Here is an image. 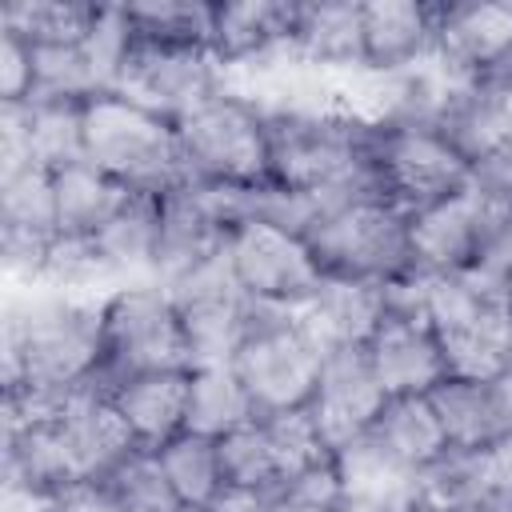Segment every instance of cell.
Returning <instances> with one entry per match:
<instances>
[{"instance_id": "7dc6e473", "label": "cell", "mask_w": 512, "mask_h": 512, "mask_svg": "<svg viewBox=\"0 0 512 512\" xmlns=\"http://www.w3.org/2000/svg\"><path fill=\"white\" fill-rule=\"evenodd\" d=\"M460 512H484V508H460Z\"/></svg>"}, {"instance_id": "d6986e66", "label": "cell", "mask_w": 512, "mask_h": 512, "mask_svg": "<svg viewBox=\"0 0 512 512\" xmlns=\"http://www.w3.org/2000/svg\"><path fill=\"white\" fill-rule=\"evenodd\" d=\"M440 4L368 0L364 4V60L380 72L416 68L436 56Z\"/></svg>"}, {"instance_id": "30bf717a", "label": "cell", "mask_w": 512, "mask_h": 512, "mask_svg": "<svg viewBox=\"0 0 512 512\" xmlns=\"http://www.w3.org/2000/svg\"><path fill=\"white\" fill-rule=\"evenodd\" d=\"M176 300V312L188 332L192 348V368H220L232 364L240 340H244V316H248V296L236 284L228 252L184 276L180 284L168 288Z\"/></svg>"}, {"instance_id": "9c48e42d", "label": "cell", "mask_w": 512, "mask_h": 512, "mask_svg": "<svg viewBox=\"0 0 512 512\" xmlns=\"http://www.w3.org/2000/svg\"><path fill=\"white\" fill-rule=\"evenodd\" d=\"M220 92H228V72L212 48H176V44H148V40L132 44L116 80V96L172 124H180L188 112H196Z\"/></svg>"}, {"instance_id": "f35d334b", "label": "cell", "mask_w": 512, "mask_h": 512, "mask_svg": "<svg viewBox=\"0 0 512 512\" xmlns=\"http://www.w3.org/2000/svg\"><path fill=\"white\" fill-rule=\"evenodd\" d=\"M136 44V32H132V20H128V8L124 4H100L96 8V20L84 36V56L100 80V92H116V80H120V68L128 60Z\"/></svg>"}, {"instance_id": "74e56055", "label": "cell", "mask_w": 512, "mask_h": 512, "mask_svg": "<svg viewBox=\"0 0 512 512\" xmlns=\"http://www.w3.org/2000/svg\"><path fill=\"white\" fill-rule=\"evenodd\" d=\"M220 468H224V484H232V488L272 492L280 484V468H276V456H272V444H268V432L260 420H252L220 440Z\"/></svg>"}, {"instance_id": "5b68a950", "label": "cell", "mask_w": 512, "mask_h": 512, "mask_svg": "<svg viewBox=\"0 0 512 512\" xmlns=\"http://www.w3.org/2000/svg\"><path fill=\"white\" fill-rule=\"evenodd\" d=\"M100 380L116 388L128 376L192 372V348L176 300L160 284H124L104 300V360Z\"/></svg>"}, {"instance_id": "cb8c5ba5", "label": "cell", "mask_w": 512, "mask_h": 512, "mask_svg": "<svg viewBox=\"0 0 512 512\" xmlns=\"http://www.w3.org/2000/svg\"><path fill=\"white\" fill-rule=\"evenodd\" d=\"M308 328L324 340V348L368 344L376 324L384 320V284L324 276L320 288L300 304Z\"/></svg>"}, {"instance_id": "9a60e30c", "label": "cell", "mask_w": 512, "mask_h": 512, "mask_svg": "<svg viewBox=\"0 0 512 512\" xmlns=\"http://www.w3.org/2000/svg\"><path fill=\"white\" fill-rule=\"evenodd\" d=\"M436 132L472 168L484 164L488 156H496L512 140V60L492 72L468 76L452 92Z\"/></svg>"}, {"instance_id": "8d00e7d4", "label": "cell", "mask_w": 512, "mask_h": 512, "mask_svg": "<svg viewBox=\"0 0 512 512\" xmlns=\"http://www.w3.org/2000/svg\"><path fill=\"white\" fill-rule=\"evenodd\" d=\"M28 108V148L48 172L88 160L84 156V104H24Z\"/></svg>"}, {"instance_id": "bcb514c9", "label": "cell", "mask_w": 512, "mask_h": 512, "mask_svg": "<svg viewBox=\"0 0 512 512\" xmlns=\"http://www.w3.org/2000/svg\"><path fill=\"white\" fill-rule=\"evenodd\" d=\"M176 512H208V508H192V504H180Z\"/></svg>"}, {"instance_id": "d4e9b609", "label": "cell", "mask_w": 512, "mask_h": 512, "mask_svg": "<svg viewBox=\"0 0 512 512\" xmlns=\"http://www.w3.org/2000/svg\"><path fill=\"white\" fill-rule=\"evenodd\" d=\"M156 236H160V196L132 192L124 208L96 232L100 256L108 260L116 284H156L152 260H156Z\"/></svg>"}, {"instance_id": "e575fe53", "label": "cell", "mask_w": 512, "mask_h": 512, "mask_svg": "<svg viewBox=\"0 0 512 512\" xmlns=\"http://www.w3.org/2000/svg\"><path fill=\"white\" fill-rule=\"evenodd\" d=\"M32 64L36 76L28 104H88L92 96H100V80L80 44L32 48Z\"/></svg>"}, {"instance_id": "4dcf8cb0", "label": "cell", "mask_w": 512, "mask_h": 512, "mask_svg": "<svg viewBox=\"0 0 512 512\" xmlns=\"http://www.w3.org/2000/svg\"><path fill=\"white\" fill-rule=\"evenodd\" d=\"M124 8L136 40L176 44V48H212L216 0H140Z\"/></svg>"}, {"instance_id": "f1b7e54d", "label": "cell", "mask_w": 512, "mask_h": 512, "mask_svg": "<svg viewBox=\"0 0 512 512\" xmlns=\"http://www.w3.org/2000/svg\"><path fill=\"white\" fill-rule=\"evenodd\" d=\"M260 420L252 396L244 392L240 376L232 372V364L220 368H192V384H188V420L184 432L208 436V440H224L228 432L244 428Z\"/></svg>"}, {"instance_id": "52a82bcc", "label": "cell", "mask_w": 512, "mask_h": 512, "mask_svg": "<svg viewBox=\"0 0 512 512\" xmlns=\"http://www.w3.org/2000/svg\"><path fill=\"white\" fill-rule=\"evenodd\" d=\"M368 168L384 204L400 216H420L472 180V164L436 128H376Z\"/></svg>"}, {"instance_id": "ba28073f", "label": "cell", "mask_w": 512, "mask_h": 512, "mask_svg": "<svg viewBox=\"0 0 512 512\" xmlns=\"http://www.w3.org/2000/svg\"><path fill=\"white\" fill-rule=\"evenodd\" d=\"M180 148L192 180L204 184H264L268 176V128L264 112L236 92H220L180 124Z\"/></svg>"}, {"instance_id": "4fadbf2b", "label": "cell", "mask_w": 512, "mask_h": 512, "mask_svg": "<svg viewBox=\"0 0 512 512\" xmlns=\"http://www.w3.org/2000/svg\"><path fill=\"white\" fill-rule=\"evenodd\" d=\"M228 240H232V228L216 216V208L208 204V196H204V188L196 180L164 192L160 196L156 260H152L156 284L160 288L180 284L184 276H192L208 260L224 256Z\"/></svg>"}, {"instance_id": "277c9868", "label": "cell", "mask_w": 512, "mask_h": 512, "mask_svg": "<svg viewBox=\"0 0 512 512\" xmlns=\"http://www.w3.org/2000/svg\"><path fill=\"white\" fill-rule=\"evenodd\" d=\"M428 320L448 376L496 380L512 368V296L480 268L432 276Z\"/></svg>"}, {"instance_id": "8992f818", "label": "cell", "mask_w": 512, "mask_h": 512, "mask_svg": "<svg viewBox=\"0 0 512 512\" xmlns=\"http://www.w3.org/2000/svg\"><path fill=\"white\" fill-rule=\"evenodd\" d=\"M304 240L324 276L388 284L412 272L408 216H400L384 200H348L340 208H328Z\"/></svg>"}, {"instance_id": "b9f144b4", "label": "cell", "mask_w": 512, "mask_h": 512, "mask_svg": "<svg viewBox=\"0 0 512 512\" xmlns=\"http://www.w3.org/2000/svg\"><path fill=\"white\" fill-rule=\"evenodd\" d=\"M52 512H124L100 480H76L52 496Z\"/></svg>"}, {"instance_id": "7a4b0ae2", "label": "cell", "mask_w": 512, "mask_h": 512, "mask_svg": "<svg viewBox=\"0 0 512 512\" xmlns=\"http://www.w3.org/2000/svg\"><path fill=\"white\" fill-rule=\"evenodd\" d=\"M324 356L328 348L308 328L300 304H268L248 296L244 340L232 356V372L260 416L304 408L316 392Z\"/></svg>"}, {"instance_id": "d6a6232c", "label": "cell", "mask_w": 512, "mask_h": 512, "mask_svg": "<svg viewBox=\"0 0 512 512\" xmlns=\"http://www.w3.org/2000/svg\"><path fill=\"white\" fill-rule=\"evenodd\" d=\"M332 460H336V472L348 496H368V500L388 504L396 492L412 484V472L372 432H360L356 440H348Z\"/></svg>"}, {"instance_id": "5bb4252c", "label": "cell", "mask_w": 512, "mask_h": 512, "mask_svg": "<svg viewBox=\"0 0 512 512\" xmlns=\"http://www.w3.org/2000/svg\"><path fill=\"white\" fill-rule=\"evenodd\" d=\"M384 400L388 396H384V388L368 364L364 344H340V348H328V356H324L308 412L316 416V424H320V432L336 456L348 440H356L360 432L372 428Z\"/></svg>"}, {"instance_id": "3957f363", "label": "cell", "mask_w": 512, "mask_h": 512, "mask_svg": "<svg viewBox=\"0 0 512 512\" xmlns=\"http://www.w3.org/2000/svg\"><path fill=\"white\" fill-rule=\"evenodd\" d=\"M84 156L132 192L164 196L192 184L176 124L116 92H100L84 104Z\"/></svg>"}, {"instance_id": "6da1fadb", "label": "cell", "mask_w": 512, "mask_h": 512, "mask_svg": "<svg viewBox=\"0 0 512 512\" xmlns=\"http://www.w3.org/2000/svg\"><path fill=\"white\" fill-rule=\"evenodd\" d=\"M104 300L56 288H12L0 332V384L80 388L104 360Z\"/></svg>"}, {"instance_id": "1f68e13d", "label": "cell", "mask_w": 512, "mask_h": 512, "mask_svg": "<svg viewBox=\"0 0 512 512\" xmlns=\"http://www.w3.org/2000/svg\"><path fill=\"white\" fill-rule=\"evenodd\" d=\"M156 452H160V464H164L168 484H172L180 504L208 508L220 496V488H224L220 440H208V436H196V432H180Z\"/></svg>"}, {"instance_id": "e0dca14e", "label": "cell", "mask_w": 512, "mask_h": 512, "mask_svg": "<svg viewBox=\"0 0 512 512\" xmlns=\"http://www.w3.org/2000/svg\"><path fill=\"white\" fill-rule=\"evenodd\" d=\"M60 432H64L76 480H100L132 448H140V440L132 436L128 420L120 416V408L112 400V388L100 380V372H92L80 384L68 416L60 420Z\"/></svg>"}, {"instance_id": "d590c367", "label": "cell", "mask_w": 512, "mask_h": 512, "mask_svg": "<svg viewBox=\"0 0 512 512\" xmlns=\"http://www.w3.org/2000/svg\"><path fill=\"white\" fill-rule=\"evenodd\" d=\"M260 424L268 432V444H272V456L280 468V484L332 460V448H328L316 416L308 412V404L288 408V412H268V416H260Z\"/></svg>"}, {"instance_id": "83f0119b", "label": "cell", "mask_w": 512, "mask_h": 512, "mask_svg": "<svg viewBox=\"0 0 512 512\" xmlns=\"http://www.w3.org/2000/svg\"><path fill=\"white\" fill-rule=\"evenodd\" d=\"M412 476L448 448L444 424L428 396H388L368 428Z\"/></svg>"}, {"instance_id": "ab89813d", "label": "cell", "mask_w": 512, "mask_h": 512, "mask_svg": "<svg viewBox=\"0 0 512 512\" xmlns=\"http://www.w3.org/2000/svg\"><path fill=\"white\" fill-rule=\"evenodd\" d=\"M344 500V484L336 472V460L292 476L268 492V512H336Z\"/></svg>"}, {"instance_id": "603a6c76", "label": "cell", "mask_w": 512, "mask_h": 512, "mask_svg": "<svg viewBox=\"0 0 512 512\" xmlns=\"http://www.w3.org/2000/svg\"><path fill=\"white\" fill-rule=\"evenodd\" d=\"M188 384L192 372H148L128 376L112 388L120 416L128 420L132 436L144 448H164L172 436L184 432L188 420Z\"/></svg>"}, {"instance_id": "ac0fdd59", "label": "cell", "mask_w": 512, "mask_h": 512, "mask_svg": "<svg viewBox=\"0 0 512 512\" xmlns=\"http://www.w3.org/2000/svg\"><path fill=\"white\" fill-rule=\"evenodd\" d=\"M436 56L460 72L480 76L512 60V4H440Z\"/></svg>"}, {"instance_id": "7bdbcfd3", "label": "cell", "mask_w": 512, "mask_h": 512, "mask_svg": "<svg viewBox=\"0 0 512 512\" xmlns=\"http://www.w3.org/2000/svg\"><path fill=\"white\" fill-rule=\"evenodd\" d=\"M208 512H268V492L260 488H232L224 484L220 496L208 504Z\"/></svg>"}, {"instance_id": "ffe728a7", "label": "cell", "mask_w": 512, "mask_h": 512, "mask_svg": "<svg viewBox=\"0 0 512 512\" xmlns=\"http://www.w3.org/2000/svg\"><path fill=\"white\" fill-rule=\"evenodd\" d=\"M292 24L296 4L288 0H216L212 52L224 72L248 68L272 52L292 48Z\"/></svg>"}, {"instance_id": "2e32d148", "label": "cell", "mask_w": 512, "mask_h": 512, "mask_svg": "<svg viewBox=\"0 0 512 512\" xmlns=\"http://www.w3.org/2000/svg\"><path fill=\"white\" fill-rule=\"evenodd\" d=\"M368 364L384 388V396H428L440 380H448L444 348L436 340L432 320L384 312L376 332L364 344Z\"/></svg>"}, {"instance_id": "60d3db41", "label": "cell", "mask_w": 512, "mask_h": 512, "mask_svg": "<svg viewBox=\"0 0 512 512\" xmlns=\"http://www.w3.org/2000/svg\"><path fill=\"white\" fill-rule=\"evenodd\" d=\"M32 44H24L16 32L0 28V104H28L32 96Z\"/></svg>"}, {"instance_id": "ee69618b", "label": "cell", "mask_w": 512, "mask_h": 512, "mask_svg": "<svg viewBox=\"0 0 512 512\" xmlns=\"http://www.w3.org/2000/svg\"><path fill=\"white\" fill-rule=\"evenodd\" d=\"M384 512H436V508L416 492V484H408L404 492H396V496L384 504Z\"/></svg>"}, {"instance_id": "8fae6325", "label": "cell", "mask_w": 512, "mask_h": 512, "mask_svg": "<svg viewBox=\"0 0 512 512\" xmlns=\"http://www.w3.org/2000/svg\"><path fill=\"white\" fill-rule=\"evenodd\" d=\"M512 200H500L476 184V176L452 192L448 200L432 204L428 212L408 220L412 236V268L424 276H452L480 260L488 232L500 216V208Z\"/></svg>"}, {"instance_id": "f546056e", "label": "cell", "mask_w": 512, "mask_h": 512, "mask_svg": "<svg viewBox=\"0 0 512 512\" xmlns=\"http://www.w3.org/2000/svg\"><path fill=\"white\" fill-rule=\"evenodd\" d=\"M100 4L84 0H12L0 8V28L16 32L32 48L84 44Z\"/></svg>"}, {"instance_id": "7402d4cb", "label": "cell", "mask_w": 512, "mask_h": 512, "mask_svg": "<svg viewBox=\"0 0 512 512\" xmlns=\"http://www.w3.org/2000/svg\"><path fill=\"white\" fill-rule=\"evenodd\" d=\"M448 444L456 448H496L512 436V416L504 408V396L496 380H468L448 376L428 392Z\"/></svg>"}, {"instance_id": "4316f807", "label": "cell", "mask_w": 512, "mask_h": 512, "mask_svg": "<svg viewBox=\"0 0 512 512\" xmlns=\"http://www.w3.org/2000/svg\"><path fill=\"white\" fill-rule=\"evenodd\" d=\"M416 492L436 512H460V508H488L496 492L492 476V448H456L448 444L436 460H428L412 476Z\"/></svg>"}, {"instance_id": "f6af8a7d", "label": "cell", "mask_w": 512, "mask_h": 512, "mask_svg": "<svg viewBox=\"0 0 512 512\" xmlns=\"http://www.w3.org/2000/svg\"><path fill=\"white\" fill-rule=\"evenodd\" d=\"M336 512H384V504L380 500H368V496H348L344 492V500H340Z\"/></svg>"}, {"instance_id": "836d02e7", "label": "cell", "mask_w": 512, "mask_h": 512, "mask_svg": "<svg viewBox=\"0 0 512 512\" xmlns=\"http://www.w3.org/2000/svg\"><path fill=\"white\" fill-rule=\"evenodd\" d=\"M100 484L124 512H176L180 508V500L168 484V472L160 464V452L144 448V444L132 448L108 476H100Z\"/></svg>"}, {"instance_id": "44dd1931", "label": "cell", "mask_w": 512, "mask_h": 512, "mask_svg": "<svg viewBox=\"0 0 512 512\" xmlns=\"http://www.w3.org/2000/svg\"><path fill=\"white\" fill-rule=\"evenodd\" d=\"M292 52L324 72L364 68V4L356 0H312L296 4Z\"/></svg>"}, {"instance_id": "7c38bea8", "label": "cell", "mask_w": 512, "mask_h": 512, "mask_svg": "<svg viewBox=\"0 0 512 512\" xmlns=\"http://www.w3.org/2000/svg\"><path fill=\"white\" fill-rule=\"evenodd\" d=\"M228 260L244 296L268 300V304H304L324 280L304 236L284 232L276 224H260V220L232 228Z\"/></svg>"}, {"instance_id": "484cf974", "label": "cell", "mask_w": 512, "mask_h": 512, "mask_svg": "<svg viewBox=\"0 0 512 512\" xmlns=\"http://www.w3.org/2000/svg\"><path fill=\"white\" fill-rule=\"evenodd\" d=\"M52 196H56V232L60 236H96L124 208L132 188H124L96 164L80 160V164L52 172Z\"/></svg>"}]
</instances>
